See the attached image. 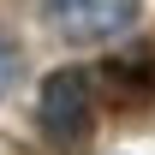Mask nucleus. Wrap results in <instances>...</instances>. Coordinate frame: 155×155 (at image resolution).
<instances>
[{"label":"nucleus","instance_id":"3","mask_svg":"<svg viewBox=\"0 0 155 155\" xmlns=\"http://www.w3.org/2000/svg\"><path fill=\"white\" fill-rule=\"evenodd\" d=\"M18 78H24V48H18L12 36H6V30H0V96H6V90H12Z\"/></svg>","mask_w":155,"mask_h":155},{"label":"nucleus","instance_id":"1","mask_svg":"<svg viewBox=\"0 0 155 155\" xmlns=\"http://www.w3.org/2000/svg\"><path fill=\"white\" fill-rule=\"evenodd\" d=\"M36 125L66 155L90 149V137H96V78L84 72V66L48 72L42 78V96H36Z\"/></svg>","mask_w":155,"mask_h":155},{"label":"nucleus","instance_id":"2","mask_svg":"<svg viewBox=\"0 0 155 155\" xmlns=\"http://www.w3.org/2000/svg\"><path fill=\"white\" fill-rule=\"evenodd\" d=\"M143 12V0H54V24L66 42H114Z\"/></svg>","mask_w":155,"mask_h":155}]
</instances>
